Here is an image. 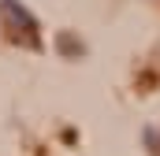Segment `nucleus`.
Listing matches in <instances>:
<instances>
[{
    "mask_svg": "<svg viewBox=\"0 0 160 156\" xmlns=\"http://www.w3.org/2000/svg\"><path fill=\"white\" fill-rule=\"evenodd\" d=\"M0 4H4L8 22L15 26V37L22 34V41H26V45H38V41H41V37H38V19H34V15H30L19 0H0Z\"/></svg>",
    "mask_w": 160,
    "mask_h": 156,
    "instance_id": "1",
    "label": "nucleus"
},
{
    "mask_svg": "<svg viewBox=\"0 0 160 156\" xmlns=\"http://www.w3.org/2000/svg\"><path fill=\"white\" fill-rule=\"evenodd\" d=\"M60 52L63 56H82V41H75L71 34H60Z\"/></svg>",
    "mask_w": 160,
    "mask_h": 156,
    "instance_id": "2",
    "label": "nucleus"
}]
</instances>
